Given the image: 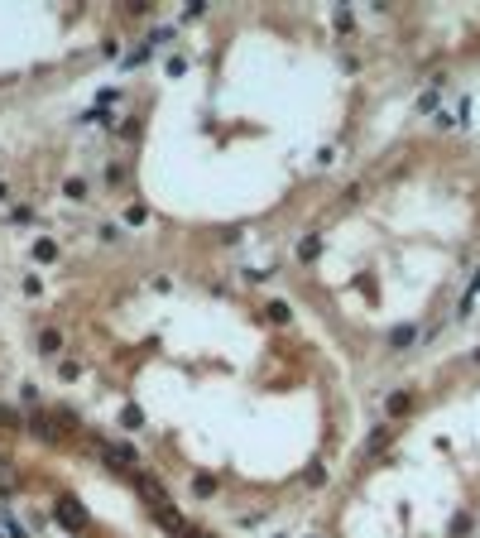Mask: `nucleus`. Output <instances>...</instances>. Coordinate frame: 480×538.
Returning a JSON list of instances; mask_svg holds the SVG:
<instances>
[{"mask_svg": "<svg viewBox=\"0 0 480 538\" xmlns=\"http://www.w3.org/2000/svg\"><path fill=\"white\" fill-rule=\"evenodd\" d=\"M408 404H413V394H403V390L389 394V414H408Z\"/></svg>", "mask_w": 480, "mask_h": 538, "instance_id": "obj_2", "label": "nucleus"}, {"mask_svg": "<svg viewBox=\"0 0 480 538\" xmlns=\"http://www.w3.org/2000/svg\"><path fill=\"white\" fill-rule=\"evenodd\" d=\"M389 341H394V346H399V351H403V346H408V341H413V327H399V332H394V336H389Z\"/></svg>", "mask_w": 480, "mask_h": 538, "instance_id": "obj_5", "label": "nucleus"}, {"mask_svg": "<svg viewBox=\"0 0 480 538\" xmlns=\"http://www.w3.org/2000/svg\"><path fill=\"white\" fill-rule=\"evenodd\" d=\"M39 346H44L48 356H53V351H63V336H58V332L48 327V332H39Z\"/></svg>", "mask_w": 480, "mask_h": 538, "instance_id": "obj_1", "label": "nucleus"}, {"mask_svg": "<svg viewBox=\"0 0 480 538\" xmlns=\"http://www.w3.org/2000/svg\"><path fill=\"white\" fill-rule=\"evenodd\" d=\"M0 476H5V461H0Z\"/></svg>", "mask_w": 480, "mask_h": 538, "instance_id": "obj_7", "label": "nucleus"}, {"mask_svg": "<svg viewBox=\"0 0 480 538\" xmlns=\"http://www.w3.org/2000/svg\"><path fill=\"white\" fill-rule=\"evenodd\" d=\"M476 294H480V269H476V274H471V289H466V298H461V313H466V308L476 303Z\"/></svg>", "mask_w": 480, "mask_h": 538, "instance_id": "obj_3", "label": "nucleus"}, {"mask_svg": "<svg viewBox=\"0 0 480 538\" xmlns=\"http://www.w3.org/2000/svg\"><path fill=\"white\" fill-rule=\"evenodd\" d=\"M15 423H19V414H15V409H0V428H15Z\"/></svg>", "mask_w": 480, "mask_h": 538, "instance_id": "obj_6", "label": "nucleus"}, {"mask_svg": "<svg viewBox=\"0 0 480 538\" xmlns=\"http://www.w3.org/2000/svg\"><path fill=\"white\" fill-rule=\"evenodd\" d=\"M317 250H322V240H317V236H307V240H303V245H298V255H303V260H312V255H317Z\"/></svg>", "mask_w": 480, "mask_h": 538, "instance_id": "obj_4", "label": "nucleus"}]
</instances>
